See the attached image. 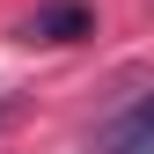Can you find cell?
Segmentation results:
<instances>
[{
    "label": "cell",
    "instance_id": "cell-3",
    "mask_svg": "<svg viewBox=\"0 0 154 154\" xmlns=\"http://www.w3.org/2000/svg\"><path fill=\"white\" fill-rule=\"evenodd\" d=\"M8 110H15V103H8V95H0V118H8Z\"/></svg>",
    "mask_w": 154,
    "mask_h": 154
},
{
    "label": "cell",
    "instance_id": "cell-1",
    "mask_svg": "<svg viewBox=\"0 0 154 154\" xmlns=\"http://www.w3.org/2000/svg\"><path fill=\"white\" fill-rule=\"evenodd\" d=\"M95 154H154V95H140V103L103 132V147H95Z\"/></svg>",
    "mask_w": 154,
    "mask_h": 154
},
{
    "label": "cell",
    "instance_id": "cell-2",
    "mask_svg": "<svg viewBox=\"0 0 154 154\" xmlns=\"http://www.w3.org/2000/svg\"><path fill=\"white\" fill-rule=\"evenodd\" d=\"M29 37L37 44H73V37H88V8L81 0H51V8H37Z\"/></svg>",
    "mask_w": 154,
    "mask_h": 154
}]
</instances>
